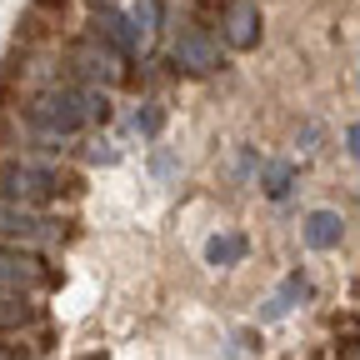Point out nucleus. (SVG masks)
Returning a JSON list of instances; mask_svg holds the SVG:
<instances>
[{"label":"nucleus","mask_w":360,"mask_h":360,"mask_svg":"<svg viewBox=\"0 0 360 360\" xmlns=\"http://www.w3.org/2000/svg\"><path fill=\"white\" fill-rule=\"evenodd\" d=\"M335 236H340V220H335V215H315V220H310V240H315V245H330Z\"/></svg>","instance_id":"nucleus-1"},{"label":"nucleus","mask_w":360,"mask_h":360,"mask_svg":"<svg viewBox=\"0 0 360 360\" xmlns=\"http://www.w3.org/2000/svg\"><path fill=\"white\" fill-rule=\"evenodd\" d=\"M350 150H355V155H360V125H355V130H350Z\"/></svg>","instance_id":"nucleus-2"},{"label":"nucleus","mask_w":360,"mask_h":360,"mask_svg":"<svg viewBox=\"0 0 360 360\" xmlns=\"http://www.w3.org/2000/svg\"><path fill=\"white\" fill-rule=\"evenodd\" d=\"M345 350H350V360H360V340H350V345H345Z\"/></svg>","instance_id":"nucleus-3"}]
</instances>
